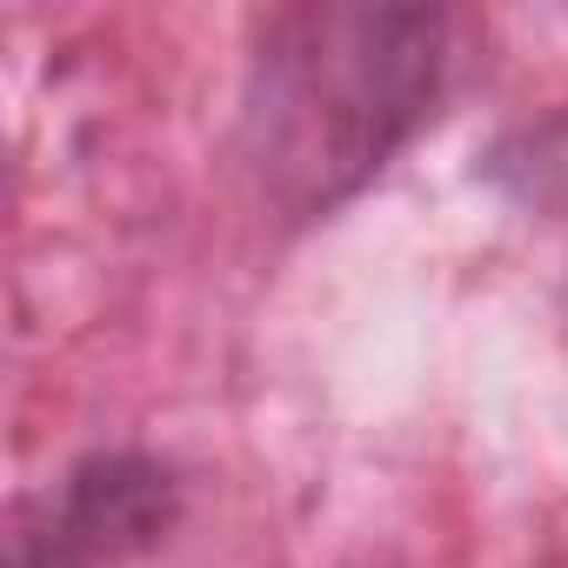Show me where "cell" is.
Masks as SVG:
<instances>
[{
	"instance_id": "7a4b0ae2",
	"label": "cell",
	"mask_w": 568,
	"mask_h": 568,
	"mask_svg": "<svg viewBox=\"0 0 568 568\" xmlns=\"http://www.w3.org/2000/svg\"><path fill=\"white\" fill-rule=\"evenodd\" d=\"M187 515V481L148 448H94L21 501L8 568H121L154 555Z\"/></svg>"
},
{
	"instance_id": "6da1fadb",
	"label": "cell",
	"mask_w": 568,
	"mask_h": 568,
	"mask_svg": "<svg viewBox=\"0 0 568 568\" xmlns=\"http://www.w3.org/2000/svg\"><path fill=\"white\" fill-rule=\"evenodd\" d=\"M448 8L402 0H302L254 21L241 148L288 221H328L442 108Z\"/></svg>"
}]
</instances>
